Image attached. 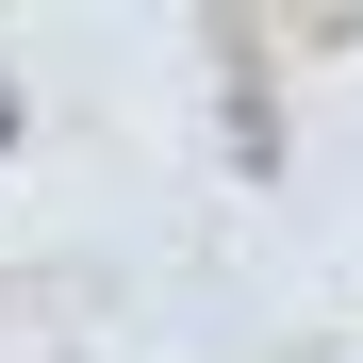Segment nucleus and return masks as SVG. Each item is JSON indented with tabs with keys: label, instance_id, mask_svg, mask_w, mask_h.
I'll use <instances>...</instances> for the list:
<instances>
[{
	"label": "nucleus",
	"instance_id": "obj_1",
	"mask_svg": "<svg viewBox=\"0 0 363 363\" xmlns=\"http://www.w3.org/2000/svg\"><path fill=\"white\" fill-rule=\"evenodd\" d=\"M0 149H17V83H0Z\"/></svg>",
	"mask_w": 363,
	"mask_h": 363
}]
</instances>
